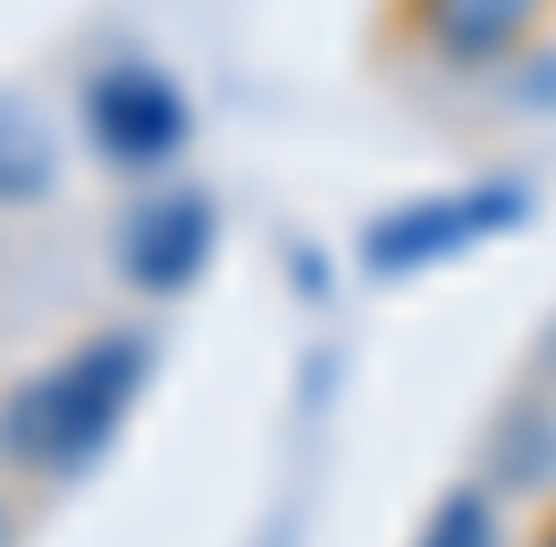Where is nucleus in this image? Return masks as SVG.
Instances as JSON below:
<instances>
[{
	"mask_svg": "<svg viewBox=\"0 0 556 547\" xmlns=\"http://www.w3.org/2000/svg\"><path fill=\"white\" fill-rule=\"evenodd\" d=\"M9 539H17V522H9V506H0V547H9Z\"/></svg>",
	"mask_w": 556,
	"mask_h": 547,
	"instance_id": "9",
	"label": "nucleus"
},
{
	"mask_svg": "<svg viewBox=\"0 0 556 547\" xmlns=\"http://www.w3.org/2000/svg\"><path fill=\"white\" fill-rule=\"evenodd\" d=\"M531 547H556V513H548V522H540V539H531Z\"/></svg>",
	"mask_w": 556,
	"mask_h": 547,
	"instance_id": "8",
	"label": "nucleus"
},
{
	"mask_svg": "<svg viewBox=\"0 0 556 547\" xmlns=\"http://www.w3.org/2000/svg\"><path fill=\"white\" fill-rule=\"evenodd\" d=\"M51 177H60V143H51V127L35 118V102L0 93V203H9V211L42 203Z\"/></svg>",
	"mask_w": 556,
	"mask_h": 547,
	"instance_id": "6",
	"label": "nucleus"
},
{
	"mask_svg": "<svg viewBox=\"0 0 556 547\" xmlns=\"http://www.w3.org/2000/svg\"><path fill=\"white\" fill-rule=\"evenodd\" d=\"M531 219V194L522 186H455V194H414V203L380 211L371 228H363V270L371 278H414V270H439V262H455V253H472V244L506 237V228H522Z\"/></svg>",
	"mask_w": 556,
	"mask_h": 547,
	"instance_id": "2",
	"label": "nucleus"
},
{
	"mask_svg": "<svg viewBox=\"0 0 556 547\" xmlns=\"http://www.w3.org/2000/svg\"><path fill=\"white\" fill-rule=\"evenodd\" d=\"M85 136L102 152L110 169H161L186 152L194 136V110L177 93L161 68H143V60H110L93 85H85Z\"/></svg>",
	"mask_w": 556,
	"mask_h": 547,
	"instance_id": "3",
	"label": "nucleus"
},
{
	"mask_svg": "<svg viewBox=\"0 0 556 547\" xmlns=\"http://www.w3.org/2000/svg\"><path fill=\"white\" fill-rule=\"evenodd\" d=\"M143 371H152V345H143L136 329L76 338L60 362H42L26 387L0 396V463L42 472V480L85 472V463L118 438V421L136 412Z\"/></svg>",
	"mask_w": 556,
	"mask_h": 547,
	"instance_id": "1",
	"label": "nucleus"
},
{
	"mask_svg": "<svg viewBox=\"0 0 556 547\" xmlns=\"http://www.w3.org/2000/svg\"><path fill=\"white\" fill-rule=\"evenodd\" d=\"M556 17V0H396V26L439 60V68H506L522 42Z\"/></svg>",
	"mask_w": 556,
	"mask_h": 547,
	"instance_id": "5",
	"label": "nucleus"
},
{
	"mask_svg": "<svg viewBox=\"0 0 556 547\" xmlns=\"http://www.w3.org/2000/svg\"><path fill=\"white\" fill-rule=\"evenodd\" d=\"M211 244H219V203L203 186H169V194H143L118 228V278L136 295H186L211 270Z\"/></svg>",
	"mask_w": 556,
	"mask_h": 547,
	"instance_id": "4",
	"label": "nucleus"
},
{
	"mask_svg": "<svg viewBox=\"0 0 556 547\" xmlns=\"http://www.w3.org/2000/svg\"><path fill=\"white\" fill-rule=\"evenodd\" d=\"M414 547H497V513H489L481 488H447L430 522L414 531Z\"/></svg>",
	"mask_w": 556,
	"mask_h": 547,
	"instance_id": "7",
	"label": "nucleus"
}]
</instances>
